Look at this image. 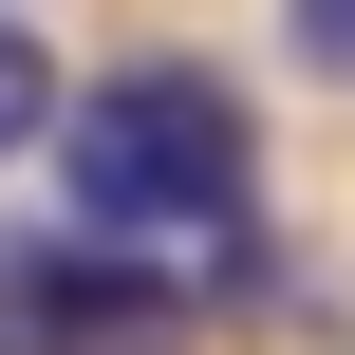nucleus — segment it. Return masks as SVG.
<instances>
[{
    "instance_id": "obj_1",
    "label": "nucleus",
    "mask_w": 355,
    "mask_h": 355,
    "mask_svg": "<svg viewBox=\"0 0 355 355\" xmlns=\"http://www.w3.org/2000/svg\"><path fill=\"white\" fill-rule=\"evenodd\" d=\"M243 168H262V112L206 56H131V75L56 94V187H75L94 243H225Z\"/></svg>"
},
{
    "instance_id": "obj_2",
    "label": "nucleus",
    "mask_w": 355,
    "mask_h": 355,
    "mask_svg": "<svg viewBox=\"0 0 355 355\" xmlns=\"http://www.w3.org/2000/svg\"><path fill=\"white\" fill-rule=\"evenodd\" d=\"M187 281H150L131 243H0V355H187Z\"/></svg>"
},
{
    "instance_id": "obj_3",
    "label": "nucleus",
    "mask_w": 355,
    "mask_h": 355,
    "mask_svg": "<svg viewBox=\"0 0 355 355\" xmlns=\"http://www.w3.org/2000/svg\"><path fill=\"white\" fill-rule=\"evenodd\" d=\"M37 131H56V75H37V37H19V19H0V168H19V150H37Z\"/></svg>"
},
{
    "instance_id": "obj_4",
    "label": "nucleus",
    "mask_w": 355,
    "mask_h": 355,
    "mask_svg": "<svg viewBox=\"0 0 355 355\" xmlns=\"http://www.w3.org/2000/svg\"><path fill=\"white\" fill-rule=\"evenodd\" d=\"M300 56H337V75H355V0H300Z\"/></svg>"
}]
</instances>
